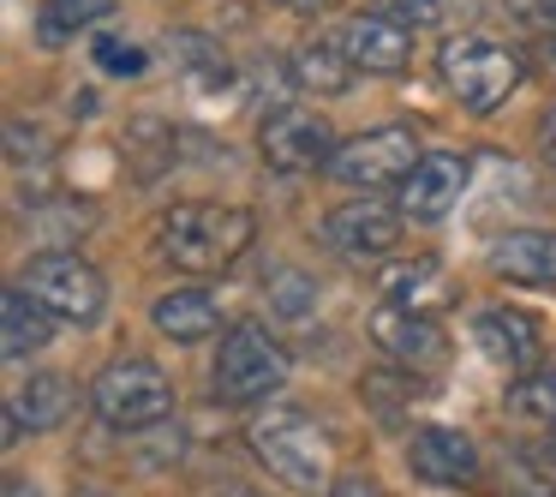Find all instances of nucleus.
<instances>
[{"label": "nucleus", "instance_id": "nucleus-27", "mask_svg": "<svg viewBox=\"0 0 556 497\" xmlns=\"http://www.w3.org/2000/svg\"><path fill=\"white\" fill-rule=\"evenodd\" d=\"M508 13H515L520 25L551 30V37H556V0H508Z\"/></svg>", "mask_w": 556, "mask_h": 497}, {"label": "nucleus", "instance_id": "nucleus-12", "mask_svg": "<svg viewBox=\"0 0 556 497\" xmlns=\"http://www.w3.org/2000/svg\"><path fill=\"white\" fill-rule=\"evenodd\" d=\"M460 186H467V157L437 150V157H425L419 169L407 174V186H401V210H407L413 222H443L448 210H455Z\"/></svg>", "mask_w": 556, "mask_h": 497}, {"label": "nucleus", "instance_id": "nucleus-4", "mask_svg": "<svg viewBox=\"0 0 556 497\" xmlns=\"http://www.w3.org/2000/svg\"><path fill=\"white\" fill-rule=\"evenodd\" d=\"M90 408L114 425V432H150L174 413V384L162 365L150 360H109L90 384Z\"/></svg>", "mask_w": 556, "mask_h": 497}, {"label": "nucleus", "instance_id": "nucleus-31", "mask_svg": "<svg viewBox=\"0 0 556 497\" xmlns=\"http://www.w3.org/2000/svg\"><path fill=\"white\" fill-rule=\"evenodd\" d=\"M544 456H551V461H556V425H551V437H544Z\"/></svg>", "mask_w": 556, "mask_h": 497}, {"label": "nucleus", "instance_id": "nucleus-24", "mask_svg": "<svg viewBox=\"0 0 556 497\" xmlns=\"http://www.w3.org/2000/svg\"><path fill=\"white\" fill-rule=\"evenodd\" d=\"M97 66H102V73H109V78H138V73H144V49H138V42H121V37H102L97 42Z\"/></svg>", "mask_w": 556, "mask_h": 497}, {"label": "nucleus", "instance_id": "nucleus-18", "mask_svg": "<svg viewBox=\"0 0 556 497\" xmlns=\"http://www.w3.org/2000/svg\"><path fill=\"white\" fill-rule=\"evenodd\" d=\"M66 413H73V384H66V377H54V372H37L13 396V420L30 425V432H54Z\"/></svg>", "mask_w": 556, "mask_h": 497}, {"label": "nucleus", "instance_id": "nucleus-32", "mask_svg": "<svg viewBox=\"0 0 556 497\" xmlns=\"http://www.w3.org/2000/svg\"><path fill=\"white\" fill-rule=\"evenodd\" d=\"M78 497H102V492H78Z\"/></svg>", "mask_w": 556, "mask_h": 497}, {"label": "nucleus", "instance_id": "nucleus-8", "mask_svg": "<svg viewBox=\"0 0 556 497\" xmlns=\"http://www.w3.org/2000/svg\"><path fill=\"white\" fill-rule=\"evenodd\" d=\"M257 150H264V162L281 174H305V169H317V162L329 169V157H336L329 126L305 109H269L264 126H257Z\"/></svg>", "mask_w": 556, "mask_h": 497}, {"label": "nucleus", "instance_id": "nucleus-7", "mask_svg": "<svg viewBox=\"0 0 556 497\" xmlns=\"http://www.w3.org/2000/svg\"><path fill=\"white\" fill-rule=\"evenodd\" d=\"M25 288L37 294V300L49 306L54 318H66V324H97L102 300H109V282H102V270L85 264L78 252H42V258H30Z\"/></svg>", "mask_w": 556, "mask_h": 497}, {"label": "nucleus", "instance_id": "nucleus-14", "mask_svg": "<svg viewBox=\"0 0 556 497\" xmlns=\"http://www.w3.org/2000/svg\"><path fill=\"white\" fill-rule=\"evenodd\" d=\"M341 49H348V61L359 66V73H407V61H413V30L407 25H395V18H383V13H371V18H353L348 30H341Z\"/></svg>", "mask_w": 556, "mask_h": 497}, {"label": "nucleus", "instance_id": "nucleus-11", "mask_svg": "<svg viewBox=\"0 0 556 497\" xmlns=\"http://www.w3.org/2000/svg\"><path fill=\"white\" fill-rule=\"evenodd\" d=\"M407 468L431 485H472L479 480V449L455 425H419L407 444Z\"/></svg>", "mask_w": 556, "mask_h": 497}, {"label": "nucleus", "instance_id": "nucleus-29", "mask_svg": "<svg viewBox=\"0 0 556 497\" xmlns=\"http://www.w3.org/2000/svg\"><path fill=\"white\" fill-rule=\"evenodd\" d=\"M539 150H544V162H551V174H556V109L544 114V126H539Z\"/></svg>", "mask_w": 556, "mask_h": 497}, {"label": "nucleus", "instance_id": "nucleus-28", "mask_svg": "<svg viewBox=\"0 0 556 497\" xmlns=\"http://www.w3.org/2000/svg\"><path fill=\"white\" fill-rule=\"evenodd\" d=\"M329 497H383V492H377L371 480H336V485H329Z\"/></svg>", "mask_w": 556, "mask_h": 497}, {"label": "nucleus", "instance_id": "nucleus-2", "mask_svg": "<svg viewBox=\"0 0 556 497\" xmlns=\"http://www.w3.org/2000/svg\"><path fill=\"white\" fill-rule=\"evenodd\" d=\"M252 449L276 480L300 485V492H317L329 480V437L317 432V420H305L300 408H264L252 413Z\"/></svg>", "mask_w": 556, "mask_h": 497}, {"label": "nucleus", "instance_id": "nucleus-21", "mask_svg": "<svg viewBox=\"0 0 556 497\" xmlns=\"http://www.w3.org/2000/svg\"><path fill=\"white\" fill-rule=\"evenodd\" d=\"M377 288H383V306H407V312H425L419 294L437 288V264L431 258H413V264H389L383 276H377Z\"/></svg>", "mask_w": 556, "mask_h": 497}, {"label": "nucleus", "instance_id": "nucleus-25", "mask_svg": "<svg viewBox=\"0 0 556 497\" xmlns=\"http://www.w3.org/2000/svg\"><path fill=\"white\" fill-rule=\"evenodd\" d=\"M377 13L407 30H425V25H437V0H377Z\"/></svg>", "mask_w": 556, "mask_h": 497}, {"label": "nucleus", "instance_id": "nucleus-30", "mask_svg": "<svg viewBox=\"0 0 556 497\" xmlns=\"http://www.w3.org/2000/svg\"><path fill=\"white\" fill-rule=\"evenodd\" d=\"M276 7H288V13H324V7H336V0H276Z\"/></svg>", "mask_w": 556, "mask_h": 497}, {"label": "nucleus", "instance_id": "nucleus-17", "mask_svg": "<svg viewBox=\"0 0 556 497\" xmlns=\"http://www.w3.org/2000/svg\"><path fill=\"white\" fill-rule=\"evenodd\" d=\"M216 324H222V312L204 288H174L156 300V330L174 341H204V336H216Z\"/></svg>", "mask_w": 556, "mask_h": 497}, {"label": "nucleus", "instance_id": "nucleus-10", "mask_svg": "<svg viewBox=\"0 0 556 497\" xmlns=\"http://www.w3.org/2000/svg\"><path fill=\"white\" fill-rule=\"evenodd\" d=\"M472 341H479L484 353H491V365H503V372H539V324H532L527 312H515V306H484L479 318H472Z\"/></svg>", "mask_w": 556, "mask_h": 497}, {"label": "nucleus", "instance_id": "nucleus-5", "mask_svg": "<svg viewBox=\"0 0 556 497\" xmlns=\"http://www.w3.org/2000/svg\"><path fill=\"white\" fill-rule=\"evenodd\" d=\"M281 377H288V353H281V341L269 336L264 324H240V330L222 336L216 372H210V384H216L222 401L252 408V401L269 396V389H281Z\"/></svg>", "mask_w": 556, "mask_h": 497}, {"label": "nucleus", "instance_id": "nucleus-6", "mask_svg": "<svg viewBox=\"0 0 556 497\" xmlns=\"http://www.w3.org/2000/svg\"><path fill=\"white\" fill-rule=\"evenodd\" d=\"M419 138L407 126H383V133H365V138H348L336 145L329 157V174L353 192H377V186H407V174L419 169Z\"/></svg>", "mask_w": 556, "mask_h": 497}, {"label": "nucleus", "instance_id": "nucleus-23", "mask_svg": "<svg viewBox=\"0 0 556 497\" xmlns=\"http://www.w3.org/2000/svg\"><path fill=\"white\" fill-rule=\"evenodd\" d=\"M508 401H515V413H527V420L556 425V372H527L508 389Z\"/></svg>", "mask_w": 556, "mask_h": 497}, {"label": "nucleus", "instance_id": "nucleus-20", "mask_svg": "<svg viewBox=\"0 0 556 497\" xmlns=\"http://www.w3.org/2000/svg\"><path fill=\"white\" fill-rule=\"evenodd\" d=\"M114 13V0H42L37 13V37L49 42V49H61V42H73L78 30H90L97 18Z\"/></svg>", "mask_w": 556, "mask_h": 497}, {"label": "nucleus", "instance_id": "nucleus-1", "mask_svg": "<svg viewBox=\"0 0 556 497\" xmlns=\"http://www.w3.org/2000/svg\"><path fill=\"white\" fill-rule=\"evenodd\" d=\"M257 222L240 204H174L156 222V252L174 270H192V276H222L233 258L252 246Z\"/></svg>", "mask_w": 556, "mask_h": 497}, {"label": "nucleus", "instance_id": "nucleus-9", "mask_svg": "<svg viewBox=\"0 0 556 497\" xmlns=\"http://www.w3.org/2000/svg\"><path fill=\"white\" fill-rule=\"evenodd\" d=\"M371 341H377V353H389V360L401 365V372H437V365L448 360V336L425 312H407V306H377Z\"/></svg>", "mask_w": 556, "mask_h": 497}, {"label": "nucleus", "instance_id": "nucleus-15", "mask_svg": "<svg viewBox=\"0 0 556 497\" xmlns=\"http://www.w3.org/2000/svg\"><path fill=\"white\" fill-rule=\"evenodd\" d=\"M491 270L508 282H532V288H551L556 282V234L551 228H515L491 246Z\"/></svg>", "mask_w": 556, "mask_h": 497}, {"label": "nucleus", "instance_id": "nucleus-19", "mask_svg": "<svg viewBox=\"0 0 556 497\" xmlns=\"http://www.w3.org/2000/svg\"><path fill=\"white\" fill-rule=\"evenodd\" d=\"M353 73H359V66H353L348 49H336V42H305V49L293 54V78H300L305 90H317V97H341V90L353 85Z\"/></svg>", "mask_w": 556, "mask_h": 497}, {"label": "nucleus", "instance_id": "nucleus-16", "mask_svg": "<svg viewBox=\"0 0 556 497\" xmlns=\"http://www.w3.org/2000/svg\"><path fill=\"white\" fill-rule=\"evenodd\" d=\"M0 348H7V360H30V353L49 348L54 336V312L37 300L30 288H7V306H0Z\"/></svg>", "mask_w": 556, "mask_h": 497}, {"label": "nucleus", "instance_id": "nucleus-33", "mask_svg": "<svg viewBox=\"0 0 556 497\" xmlns=\"http://www.w3.org/2000/svg\"><path fill=\"white\" fill-rule=\"evenodd\" d=\"M233 497H252V492H233Z\"/></svg>", "mask_w": 556, "mask_h": 497}, {"label": "nucleus", "instance_id": "nucleus-22", "mask_svg": "<svg viewBox=\"0 0 556 497\" xmlns=\"http://www.w3.org/2000/svg\"><path fill=\"white\" fill-rule=\"evenodd\" d=\"M174 54L186 61V78H192L198 90H222L233 78V66L222 61V49H210L204 37H174Z\"/></svg>", "mask_w": 556, "mask_h": 497}, {"label": "nucleus", "instance_id": "nucleus-3", "mask_svg": "<svg viewBox=\"0 0 556 497\" xmlns=\"http://www.w3.org/2000/svg\"><path fill=\"white\" fill-rule=\"evenodd\" d=\"M437 66H443L448 97H455L460 109H472V114L503 109V102L520 90V78H527L520 54L503 49V42H491V37H460V42H448Z\"/></svg>", "mask_w": 556, "mask_h": 497}, {"label": "nucleus", "instance_id": "nucleus-26", "mask_svg": "<svg viewBox=\"0 0 556 497\" xmlns=\"http://www.w3.org/2000/svg\"><path fill=\"white\" fill-rule=\"evenodd\" d=\"M312 300H317V288L305 276H281L276 282V312L281 318H305V306H312Z\"/></svg>", "mask_w": 556, "mask_h": 497}, {"label": "nucleus", "instance_id": "nucleus-13", "mask_svg": "<svg viewBox=\"0 0 556 497\" xmlns=\"http://www.w3.org/2000/svg\"><path fill=\"white\" fill-rule=\"evenodd\" d=\"M329 246H336L341 258H383L389 246L401 240V216L389 204H371V198H359V204H341L336 216H329Z\"/></svg>", "mask_w": 556, "mask_h": 497}]
</instances>
